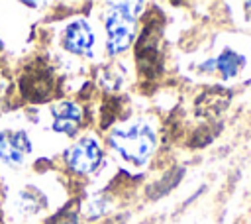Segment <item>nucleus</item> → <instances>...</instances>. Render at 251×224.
<instances>
[{
  "instance_id": "nucleus-14",
  "label": "nucleus",
  "mask_w": 251,
  "mask_h": 224,
  "mask_svg": "<svg viewBox=\"0 0 251 224\" xmlns=\"http://www.w3.org/2000/svg\"><path fill=\"white\" fill-rule=\"evenodd\" d=\"M45 224H78V212L75 208H65L55 216H51Z\"/></svg>"
},
{
  "instance_id": "nucleus-4",
  "label": "nucleus",
  "mask_w": 251,
  "mask_h": 224,
  "mask_svg": "<svg viewBox=\"0 0 251 224\" xmlns=\"http://www.w3.org/2000/svg\"><path fill=\"white\" fill-rule=\"evenodd\" d=\"M20 92L31 104L47 102L55 96V73L43 59L27 63L20 77Z\"/></svg>"
},
{
  "instance_id": "nucleus-9",
  "label": "nucleus",
  "mask_w": 251,
  "mask_h": 224,
  "mask_svg": "<svg viewBox=\"0 0 251 224\" xmlns=\"http://www.w3.org/2000/svg\"><path fill=\"white\" fill-rule=\"evenodd\" d=\"M31 151V141L25 132H2L0 134V161L18 167Z\"/></svg>"
},
{
  "instance_id": "nucleus-3",
  "label": "nucleus",
  "mask_w": 251,
  "mask_h": 224,
  "mask_svg": "<svg viewBox=\"0 0 251 224\" xmlns=\"http://www.w3.org/2000/svg\"><path fill=\"white\" fill-rule=\"evenodd\" d=\"M141 8H143L141 2H114L108 6L104 28H106V51L112 57L124 53L131 45Z\"/></svg>"
},
{
  "instance_id": "nucleus-5",
  "label": "nucleus",
  "mask_w": 251,
  "mask_h": 224,
  "mask_svg": "<svg viewBox=\"0 0 251 224\" xmlns=\"http://www.w3.org/2000/svg\"><path fill=\"white\" fill-rule=\"evenodd\" d=\"M102 155H104V151H102L98 140L94 136H84L67 149L65 161L71 171H75L78 175H88L100 165Z\"/></svg>"
},
{
  "instance_id": "nucleus-6",
  "label": "nucleus",
  "mask_w": 251,
  "mask_h": 224,
  "mask_svg": "<svg viewBox=\"0 0 251 224\" xmlns=\"http://www.w3.org/2000/svg\"><path fill=\"white\" fill-rule=\"evenodd\" d=\"M231 96L233 92L226 86H206L194 100V114L206 122H214L227 110Z\"/></svg>"
},
{
  "instance_id": "nucleus-1",
  "label": "nucleus",
  "mask_w": 251,
  "mask_h": 224,
  "mask_svg": "<svg viewBox=\"0 0 251 224\" xmlns=\"http://www.w3.org/2000/svg\"><path fill=\"white\" fill-rule=\"evenodd\" d=\"M157 132L147 120H133L114 128L108 136V143L127 163L141 167L157 149Z\"/></svg>"
},
{
  "instance_id": "nucleus-8",
  "label": "nucleus",
  "mask_w": 251,
  "mask_h": 224,
  "mask_svg": "<svg viewBox=\"0 0 251 224\" xmlns=\"http://www.w3.org/2000/svg\"><path fill=\"white\" fill-rule=\"evenodd\" d=\"M51 116H53V130L65 136H75L78 128L82 126V110L78 104L71 100H59L51 104Z\"/></svg>"
},
{
  "instance_id": "nucleus-2",
  "label": "nucleus",
  "mask_w": 251,
  "mask_h": 224,
  "mask_svg": "<svg viewBox=\"0 0 251 224\" xmlns=\"http://www.w3.org/2000/svg\"><path fill=\"white\" fill-rule=\"evenodd\" d=\"M159 8H151L141 26V33L135 41V63L139 77L145 81H153L163 73V51H161V37H163V18Z\"/></svg>"
},
{
  "instance_id": "nucleus-12",
  "label": "nucleus",
  "mask_w": 251,
  "mask_h": 224,
  "mask_svg": "<svg viewBox=\"0 0 251 224\" xmlns=\"http://www.w3.org/2000/svg\"><path fill=\"white\" fill-rule=\"evenodd\" d=\"M18 206H20V210H24L25 214H35V212H39L41 208H45V198H43V195H41L37 189L25 187V189L20 193V196H18Z\"/></svg>"
},
{
  "instance_id": "nucleus-7",
  "label": "nucleus",
  "mask_w": 251,
  "mask_h": 224,
  "mask_svg": "<svg viewBox=\"0 0 251 224\" xmlns=\"http://www.w3.org/2000/svg\"><path fill=\"white\" fill-rule=\"evenodd\" d=\"M96 43V35L86 20H75L65 28L63 47L73 55L92 57V49Z\"/></svg>"
},
{
  "instance_id": "nucleus-11",
  "label": "nucleus",
  "mask_w": 251,
  "mask_h": 224,
  "mask_svg": "<svg viewBox=\"0 0 251 224\" xmlns=\"http://www.w3.org/2000/svg\"><path fill=\"white\" fill-rule=\"evenodd\" d=\"M214 65H216V71L222 75L224 81H229L233 77L239 75L241 67L245 65V57L241 53H237L235 49L231 47H226L220 51V55L214 59Z\"/></svg>"
},
{
  "instance_id": "nucleus-15",
  "label": "nucleus",
  "mask_w": 251,
  "mask_h": 224,
  "mask_svg": "<svg viewBox=\"0 0 251 224\" xmlns=\"http://www.w3.org/2000/svg\"><path fill=\"white\" fill-rule=\"evenodd\" d=\"M249 224H251V218H249Z\"/></svg>"
},
{
  "instance_id": "nucleus-16",
  "label": "nucleus",
  "mask_w": 251,
  "mask_h": 224,
  "mask_svg": "<svg viewBox=\"0 0 251 224\" xmlns=\"http://www.w3.org/2000/svg\"><path fill=\"white\" fill-rule=\"evenodd\" d=\"M0 49H2V43H0Z\"/></svg>"
},
{
  "instance_id": "nucleus-10",
  "label": "nucleus",
  "mask_w": 251,
  "mask_h": 224,
  "mask_svg": "<svg viewBox=\"0 0 251 224\" xmlns=\"http://www.w3.org/2000/svg\"><path fill=\"white\" fill-rule=\"evenodd\" d=\"M184 171H186L184 167H171L167 173H163L161 179L149 183L147 189H145L147 198H151V200H159V198H163L165 195H169V193L182 181Z\"/></svg>"
},
{
  "instance_id": "nucleus-13",
  "label": "nucleus",
  "mask_w": 251,
  "mask_h": 224,
  "mask_svg": "<svg viewBox=\"0 0 251 224\" xmlns=\"http://www.w3.org/2000/svg\"><path fill=\"white\" fill-rule=\"evenodd\" d=\"M110 208V200L108 196H94L90 198L88 206H86V216L92 220V218H98L102 214H106V210Z\"/></svg>"
}]
</instances>
